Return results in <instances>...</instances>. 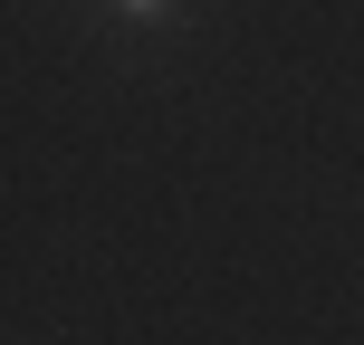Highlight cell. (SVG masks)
Returning a JSON list of instances; mask_svg holds the SVG:
<instances>
[{
	"mask_svg": "<svg viewBox=\"0 0 364 345\" xmlns=\"http://www.w3.org/2000/svg\"><path fill=\"white\" fill-rule=\"evenodd\" d=\"M115 10H125V19H164V0H115Z\"/></svg>",
	"mask_w": 364,
	"mask_h": 345,
	"instance_id": "obj_1",
	"label": "cell"
}]
</instances>
